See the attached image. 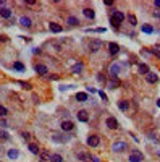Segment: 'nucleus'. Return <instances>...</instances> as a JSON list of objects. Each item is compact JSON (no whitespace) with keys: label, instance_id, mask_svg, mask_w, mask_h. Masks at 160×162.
<instances>
[{"label":"nucleus","instance_id":"f257e3e1","mask_svg":"<svg viewBox=\"0 0 160 162\" xmlns=\"http://www.w3.org/2000/svg\"><path fill=\"white\" fill-rule=\"evenodd\" d=\"M102 46H104V42H102V41H99V39H91V42H89V52H91V54L99 52V50L102 49Z\"/></svg>","mask_w":160,"mask_h":162},{"label":"nucleus","instance_id":"f03ea898","mask_svg":"<svg viewBox=\"0 0 160 162\" xmlns=\"http://www.w3.org/2000/svg\"><path fill=\"white\" fill-rule=\"evenodd\" d=\"M128 149V146H126V143H121V141H116V143H113L112 144V151L113 152H123Z\"/></svg>","mask_w":160,"mask_h":162},{"label":"nucleus","instance_id":"7ed1b4c3","mask_svg":"<svg viewBox=\"0 0 160 162\" xmlns=\"http://www.w3.org/2000/svg\"><path fill=\"white\" fill-rule=\"evenodd\" d=\"M87 144H89L91 148H97V146L100 144V138H99L97 135H91V136L87 138Z\"/></svg>","mask_w":160,"mask_h":162},{"label":"nucleus","instance_id":"20e7f679","mask_svg":"<svg viewBox=\"0 0 160 162\" xmlns=\"http://www.w3.org/2000/svg\"><path fill=\"white\" fill-rule=\"evenodd\" d=\"M129 162H142V152L133 151L131 154H129Z\"/></svg>","mask_w":160,"mask_h":162},{"label":"nucleus","instance_id":"39448f33","mask_svg":"<svg viewBox=\"0 0 160 162\" xmlns=\"http://www.w3.org/2000/svg\"><path fill=\"white\" fill-rule=\"evenodd\" d=\"M60 127H62V131H71L74 128V123L71 122V120H63Z\"/></svg>","mask_w":160,"mask_h":162},{"label":"nucleus","instance_id":"423d86ee","mask_svg":"<svg viewBox=\"0 0 160 162\" xmlns=\"http://www.w3.org/2000/svg\"><path fill=\"white\" fill-rule=\"evenodd\" d=\"M105 125H107L110 130H116V128H118V122H116V118H113V117H108V118L105 120Z\"/></svg>","mask_w":160,"mask_h":162},{"label":"nucleus","instance_id":"0eeeda50","mask_svg":"<svg viewBox=\"0 0 160 162\" xmlns=\"http://www.w3.org/2000/svg\"><path fill=\"white\" fill-rule=\"evenodd\" d=\"M20 23H21V26H25V28H31L32 26V20L29 16H21Z\"/></svg>","mask_w":160,"mask_h":162},{"label":"nucleus","instance_id":"6e6552de","mask_svg":"<svg viewBox=\"0 0 160 162\" xmlns=\"http://www.w3.org/2000/svg\"><path fill=\"white\" fill-rule=\"evenodd\" d=\"M146 80H147V83L154 85V83H157V81H159V76H157L155 73H152V71H149V73L146 75Z\"/></svg>","mask_w":160,"mask_h":162},{"label":"nucleus","instance_id":"1a4fd4ad","mask_svg":"<svg viewBox=\"0 0 160 162\" xmlns=\"http://www.w3.org/2000/svg\"><path fill=\"white\" fill-rule=\"evenodd\" d=\"M120 73V65L116 63H112V67H110V75H112V78H116V75Z\"/></svg>","mask_w":160,"mask_h":162},{"label":"nucleus","instance_id":"9d476101","mask_svg":"<svg viewBox=\"0 0 160 162\" xmlns=\"http://www.w3.org/2000/svg\"><path fill=\"white\" fill-rule=\"evenodd\" d=\"M112 18H113V20H115L116 23H121L123 20H125V15H123L121 11L115 10V11H113V15H112Z\"/></svg>","mask_w":160,"mask_h":162},{"label":"nucleus","instance_id":"9b49d317","mask_svg":"<svg viewBox=\"0 0 160 162\" xmlns=\"http://www.w3.org/2000/svg\"><path fill=\"white\" fill-rule=\"evenodd\" d=\"M11 15H13V11H11L10 8H7V7L0 8V16H2V18H5V20H7V18H10Z\"/></svg>","mask_w":160,"mask_h":162},{"label":"nucleus","instance_id":"f8f14e48","mask_svg":"<svg viewBox=\"0 0 160 162\" xmlns=\"http://www.w3.org/2000/svg\"><path fill=\"white\" fill-rule=\"evenodd\" d=\"M83 13H84V16L86 18H89V20H94V16H95V13H94V10L92 8H83Z\"/></svg>","mask_w":160,"mask_h":162},{"label":"nucleus","instance_id":"ddd939ff","mask_svg":"<svg viewBox=\"0 0 160 162\" xmlns=\"http://www.w3.org/2000/svg\"><path fill=\"white\" fill-rule=\"evenodd\" d=\"M108 49H110V54H112V55H116V54L120 52V46H118V44H115V42H110V44H108Z\"/></svg>","mask_w":160,"mask_h":162},{"label":"nucleus","instance_id":"4468645a","mask_svg":"<svg viewBox=\"0 0 160 162\" xmlns=\"http://www.w3.org/2000/svg\"><path fill=\"white\" fill-rule=\"evenodd\" d=\"M76 115H78V120H79V122H87V120H89V117H87V112H86V110H79Z\"/></svg>","mask_w":160,"mask_h":162},{"label":"nucleus","instance_id":"2eb2a0df","mask_svg":"<svg viewBox=\"0 0 160 162\" xmlns=\"http://www.w3.org/2000/svg\"><path fill=\"white\" fill-rule=\"evenodd\" d=\"M78 159L83 161V162L91 161V154H87V152H84V151H79V152H78Z\"/></svg>","mask_w":160,"mask_h":162},{"label":"nucleus","instance_id":"dca6fc26","mask_svg":"<svg viewBox=\"0 0 160 162\" xmlns=\"http://www.w3.org/2000/svg\"><path fill=\"white\" fill-rule=\"evenodd\" d=\"M49 28H50V31H52V32H62V29H63L62 26L57 25V23H50Z\"/></svg>","mask_w":160,"mask_h":162},{"label":"nucleus","instance_id":"f3484780","mask_svg":"<svg viewBox=\"0 0 160 162\" xmlns=\"http://www.w3.org/2000/svg\"><path fill=\"white\" fill-rule=\"evenodd\" d=\"M36 71H37V73H41V75H47V67H45V65H36Z\"/></svg>","mask_w":160,"mask_h":162},{"label":"nucleus","instance_id":"a211bd4d","mask_svg":"<svg viewBox=\"0 0 160 162\" xmlns=\"http://www.w3.org/2000/svg\"><path fill=\"white\" fill-rule=\"evenodd\" d=\"M76 101H78V102H84V101H87V94H86V92H78V94H76Z\"/></svg>","mask_w":160,"mask_h":162},{"label":"nucleus","instance_id":"6ab92c4d","mask_svg":"<svg viewBox=\"0 0 160 162\" xmlns=\"http://www.w3.org/2000/svg\"><path fill=\"white\" fill-rule=\"evenodd\" d=\"M18 156H20V152H18V149H10V151H8V157L10 159H18Z\"/></svg>","mask_w":160,"mask_h":162},{"label":"nucleus","instance_id":"aec40b11","mask_svg":"<svg viewBox=\"0 0 160 162\" xmlns=\"http://www.w3.org/2000/svg\"><path fill=\"white\" fill-rule=\"evenodd\" d=\"M28 149L32 152V154H36V156L39 154V146L37 144H32V143H31V144H28Z\"/></svg>","mask_w":160,"mask_h":162},{"label":"nucleus","instance_id":"412c9836","mask_svg":"<svg viewBox=\"0 0 160 162\" xmlns=\"http://www.w3.org/2000/svg\"><path fill=\"white\" fill-rule=\"evenodd\" d=\"M118 107H120L121 110H128V109H129V102H128V101H120V102H118Z\"/></svg>","mask_w":160,"mask_h":162},{"label":"nucleus","instance_id":"4be33fe9","mask_svg":"<svg viewBox=\"0 0 160 162\" xmlns=\"http://www.w3.org/2000/svg\"><path fill=\"white\" fill-rule=\"evenodd\" d=\"M149 67H147V65H144V63H141L139 65V73L141 75H147V73H149Z\"/></svg>","mask_w":160,"mask_h":162},{"label":"nucleus","instance_id":"5701e85b","mask_svg":"<svg viewBox=\"0 0 160 162\" xmlns=\"http://www.w3.org/2000/svg\"><path fill=\"white\" fill-rule=\"evenodd\" d=\"M50 162H63V159L58 154H50Z\"/></svg>","mask_w":160,"mask_h":162},{"label":"nucleus","instance_id":"b1692460","mask_svg":"<svg viewBox=\"0 0 160 162\" xmlns=\"http://www.w3.org/2000/svg\"><path fill=\"white\" fill-rule=\"evenodd\" d=\"M116 86H118V78H112V81L108 83V88H110V89H115Z\"/></svg>","mask_w":160,"mask_h":162},{"label":"nucleus","instance_id":"393cba45","mask_svg":"<svg viewBox=\"0 0 160 162\" xmlns=\"http://www.w3.org/2000/svg\"><path fill=\"white\" fill-rule=\"evenodd\" d=\"M13 68H15V70H18V71H23V70H25V65L21 63V62H15Z\"/></svg>","mask_w":160,"mask_h":162},{"label":"nucleus","instance_id":"a878e982","mask_svg":"<svg viewBox=\"0 0 160 162\" xmlns=\"http://www.w3.org/2000/svg\"><path fill=\"white\" fill-rule=\"evenodd\" d=\"M78 23H79V21H78L76 16H70V18H68V25H70V26H76Z\"/></svg>","mask_w":160,"mask_h":162},{"label":"nucleus","instance_id":"bb28decb","mask_svg":"<svg viewBox=\"0 0 160 162\" xmlns=\"http://www.w3.org/2000/svg\"><path fill=\"white\" fill-rule=\"evenodd\" d=\"M81 70H83V63H76V65H73V68H71L73 73H79Z\"/></svg>","mask_w":160,"mask_h":162},{"label":"nucleus","instance_id":"cd10ccee","mask_svg":"<svg viewBox=\"0 0 160 162\" xmlns=\"http://www.w3.org/2000/svg\"><path fill=\"white\" fill-rule=\"evenodd\" d=\"M128 20H129V25H131V26H136V25H138V20H136L134 15H128Z\"/></svg>","mask_w":160,"mask_h":162},{"label":"nucleus","instance_id":"c85d7f7f","mask_svg":"<svg viewBox=\"0 0 160 162\" xmlns=\"http://www.w3.org/2000/svg\"><path fill=\"white\" fill-rule=\"evenodd\" d=\"M142 31H144V32H147V34H150V32H152L154 29H152V26L146 25V26H142Z\"/></svg>","mask_w":160,"mask_h":162},{"label":"nucleus","instance_id":"c756f323","mask_svg":"<svg viewBox=\"0 0 160 162\" xmlns=\"http://www.w3.org/2000/svg\"><path fill=\"white\" fill-rule=\"evenodd\" d=\"M152 54H154V55H157V57L160 58V46L154 47V49H152Z\"/></svg>","mask_w":160,"mask_h":162},{"label":"nucleus","instance_id":"7c9ffc66","mask_svg":"<svg viewBox=\"0 0 160 162\" xmlns=\"http://www.w3.org/2000/svg\"><path fill=\"white\" fill-rule=\"evenodd\" d=\"M7 113H8V110L5 109L4 106H0V117H5V115H7Z\"/></svg>","mask_w":160,"mask_h":162},{"label":"nucleus","instance_id":"2f4dec72","mask_svg":"<svg viewBox=\"0 0 160 162\" xmlns=\"http://www.w3.org/2000/svg\"><path fill=\"white\" fill-rule=\"evenodd\" d=\"M0 138H4V141H8V135L5 131H0Z\"/></svg>","mask_w":160,"mask_h":162},{"label":"nucleus","instance_id":"473e14b6","mask_svg":"<svg viewBox=\"0 0 160 162\" xmlns=\"http://www.w3.org/2000/svg\"><path fill=\"white\" fill-rule=\"evenodd\" d=\"M110 23H112V26H113V28H118V26H120V23H116L115 20H113V18L110 20Z\"/></svg>","mask_w":160,"mask_h":162},{"label":"nucleus","instance_id":"72a5a7b5","mask_svg":"<svg viewBox=\"0 0 160 162\" xmlns=\"http://www.w3.org/2000/svg\"><path fill=\"white\" fill-rule=\"evenodd\" d=\"M99 96H100V97L104 99V101H107V94H105L104 91H99Z\"/></svg>","mask_w":160,"mask_h":162},{"label":"nucleus","instance_id":"f704fd0d","mask_svg":"<svg viewBox=\"0 0 160 162\" xmlns=\"http://www.w3.org/2000/svg\"><path fill=\"white\" fill-rule=\"evenodd\" d=\"M21 86H23V88H26V89H31V85H29V83H20Z\"/></svg>","mask_w":160,"mask_h":162},{"label":"nucleus","instance_id":"c9c22d12","mask_svg":"<svg viewBox=\"0 0 160 162\" xmlns=\"http://www.w3.org/2000/svg\"><path fill=\"white\" fill-rule=\"evenodd\" d=\"M0 127H7V122H5V120H0Z\"/></svg>","mask_w":160,"mask_h":162},{"label":"nucleus","instance_id":"e433bc0d","mask_svg":"<svg viewBox=\"0 0 160 162\" xmlns=\"http://www.w3.org/2000/svg\"><path fill=\"white\" fill-rule=\"evenodd\" d=\"M91 162H100V161H99L97 157H92V156H91Z\"/></svg>","mask_w":160,"mask_h":162},{"label":"nucleus","instance_id":"4c0bfd02","mask_svg":"<svg viewBox=\"0 0 160 162\" xmlns=\"http://www.w3.org/2000/svg\"><path fill=\"white\" fill-rule=\"evenodd\" d=\"M154 5H155L157 8H160V0H155V2H154Z\"/></svg>","mask_w":160,"mask_h":162},{"label":"nucleus","instance_id":"58836bf2","mask_svg":"<svg viewBox=\"0 0 160 162\" xmlns=\"http://www.w3.org/2000/svg\"><path fill=\"white\" fill-rule=\"evenodd\" d=\"M105 5H107V7H112V5H113V2H110V0H107V2H105Z\"/></svg>","mask_w":160,"mask_h":162},{"label":"nucleus","instance_id":"ea45409f","mask_svg":"<svg viewBox=\"0 0 160 162\" xmlns=\"http://www.w3.org/2000/svg\"><path fill=\"white\" fill-rule=\"evenodd\" d=\"M4 5H5V2L4 0H0V8H4Z\"/></svg>","mask_w":160,"mask_h":162}]
</instances>
